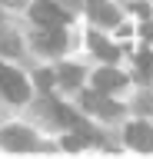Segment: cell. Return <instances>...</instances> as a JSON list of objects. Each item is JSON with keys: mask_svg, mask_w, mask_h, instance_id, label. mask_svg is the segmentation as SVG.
<instances>
[{"mask_svg": "<svg viewBox=\"0 0 153 159\" xmlns=\"http://www.w3.org/2000/svg\"><path fill=\"white\" fill-rule=\"evenodd\" d=\"M37 47L47 50V53H60V50L67 47V33H63L60 27H43L40 33H37Z\"/></svg>", "mask_w": 153, "mask_h": 159, "instance_id": "obj_5", "label": "cell"}, {"mask_svg": "<svg viewBox=\"0 0 153 159\" xmlns=\"http://www.w3.org/2000/svg\"><path fill=\"white\" fill-rule=\"evenodd\" d=\"M127 143L140 152H153V126L146 123H130L127 126Z\"/></svg>", "mask_w": 153, "mask_h": 159, "instance_id": "obj_4", "label": "cell"}, {"mask_svg": "<svg viewBox=\"0 0 153 159\" xmlns=\"http://www.w3.org/2000/svg\"><path fill=\"white\" fill-rule=\"evenodd\" d=\"M90 17L97 23H117V10L110 3H103V0H90Z\"/></svg>", "mask_w": 153, "mask_h": 159, "instance_id": "obj_9", "label": "cell"}, {"mask_svg": "<svg viewBox=\"0 0 153 159\" xmlns=\"http://www.w3.org/2000/svg\"><path fill=\"white\" fill-rule=\"evenodd\" d=\"M0 50H3V53H17V40H0Z\"/></svg>", "mask_w": 153, "mask_h": 159, "instance_id": "obj_13", "label": "cell"}, {"mask_svg": "<svg viewBox=\"0 0 153 159\" xmlns=\"http://www.w3.org/2000/svg\"><path fill=\"white\" fill-rule=\"evenodd\" d=\"M150 50H140V53H136V66H140V73H146V70H150Z\"/></svg>", "mask_w": 153, "mask_h": 159, "instance_id": "obj_12", "label": "cell"}, {"mask_svg": "<svg viewBox=\"0 0 153 159\" xmlns=\"http://www.w3.org/2000/svg\"><path fill=\"white\" fill-rule=\"evenodd\" d=\"M57 76H60V83L63 86H80V80H83V70L80 66H70V63H67V66H60V73H57Z\"/></svg>", "mask_w": 153, "mask_h": 159, "instance_id": "obj_10", "label": "cell"}, {"mask_svg": "<svg viewBox=\"0 0 153 159\" xmlns=\"http://www.w3.org/2000/svg\"><path fill=\"white\" fill-rule=\"evenodd\" d=\"M0 93H3V96H10L13 103H23V99L30 96V86L23 83V76L17 73V70H10V66H3V63H0Z\"/></svg>", "mask_w": 153, "mask_h": 159, "instance_id": "obj_1", "label": "cell"}, {"mask_svg": "<svg viewBox=\"0 0 153 159\" xmlns=\"http://www.w3.org/2000/svg\"><path fill=\"white\" fill-rule=\"evenodd\" d=\"M133 10H136V13H140V17H143V20L150 17V3H136V7H133Z\"/></svg>", "mask_w": 153, "mask_h": 159, "instance_id": "obj_14", "label": "cell"}, {"mask_svg": "<svg viewBox=\"0 0 153 159\" xmlns=\"http://www.w3.org/2000/svg\"><path fill=\"white\" fill-rule=\"evenodd\" d=\"M83 106L90 109V113H97V116H117V113H120V106H113V103L103 96L100 89H93V93H83Z\"/></svg>", "mask_w": 153, "mask_h": 159, "instance_id": "obj_6", "label": "cell"}, {"mask_svg": "<svg viewBox=\"0 0 153 159\" xmlns=\"http://www.w3.org/2000/svg\"><path fill=\"white\" fill-rule=\"evenodd\" d=\"M30 17L40 23V27H63L67 23V10H60L57 3H50V0H40V3H33V10H30Z\"/></svg>", "mask_w": 153, "mask_h": 159, "instance_id": "obj_2", "label": "cell"}, {"mask_svg": "<svg viewBox=\"0 0 153 159\" xmlns=\"http://www.w3.org/2000/svg\"><path fill=\"white\" fill-rule=\"evenodd\" d=\"M37 86H40V89H50L53 86V73H50V70H40V73H37Z\"/></svg>", "mask_w": 153, "mask_h": 159, "instance_id": "obj_11", "label": "cell"}, {"mask_svg": "<svg viewBox=\"0 0 153 159\" xmlns=\"http://www.w3.org/2000/svg\"><path fill=\"white\" fill-rule=\"evenodd\" d=\"M90 50H93L100 60H107V63H113V60L120 57V53H117V47H110V43L100 37V33H90Z\"/></svg>", "mask_w": 153, "mask_h": 159, "instance_id": "obj_8", "label": "cell"}, {"mask_svg": "<svg viewBox=\"0 0 153 159\" xmlns=\"http://www.w3.org/2000/svg\"><path fill=\"white\" fill-rule=\"evenodd\" d=\"M93 83H97L100 93H113V89H120L123 83H127V76L117 73V70H97V73H93Z\"/></svg>", "mask_w": 153, "mask_h": 159, "instance_id": "obj_7", "label": "cell"}, {"mask_svg": "<svg viewBox=\"0 0 153 159\" xmlns=\"http://www.w3.org/2000/svg\"><path fill=\"white\" fill-rule=\"evenodd\" d=\"M0 146L13 149V152H27V149H33V133L23 126H7L0 133Z\"/></svg>", "mask_w": 153, "mask_h": 159, "instance_id": "obj_3", "label": "cell"}]
</instances>
